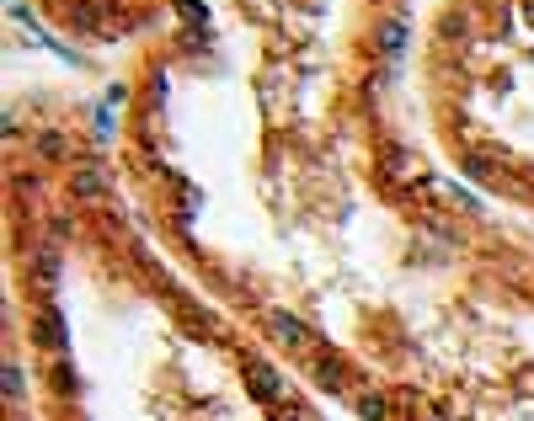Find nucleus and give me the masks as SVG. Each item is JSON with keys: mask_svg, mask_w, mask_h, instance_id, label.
I'll use <instances>...</instances> for the list:
<instances>
[{"mask_svg": "<svg viewBox=\"0 0 534 421\" xmlns=\"http://www.w3.org/2000/svg\"><path fill=\"white\" fill-rule=\"evenodd\" d=\"M171 310H177V320L187 325V336H198V341H208V336H214V315H208L203 304H193L187 293H177V288H171Z\"/></svg>", "mask_w": 534, "mask_h": 421, "instance_id": "f257e3e1", "label": "nucleus"}, {"mask_svg": "<svg viewBox=\"0 0 534 421\" xmlns=\"http://www.w3.org/2000/svg\"><path fill=\"white\" fill-rule=\"evenodd\" d=\"M262 325L273 331V341H283V347H294V352L310 347V331H304V325L294 320L289 310H262Z\"/></svg>", "mask_w": 534, "mask_h": 421, "instance_id": "f03ea898", "label": "nucleus"}, {"mask_svg": "<svg viewBox=\"0 0 534 421\" xmlns=\"http://www.w3.org/2000/svg\"><path fill=\"white\" fill-rule=\"evenodd\" d=\"M37 341L54 347V352H64V320H59V310H37Z\"/></svg>", "mask_w": 534, "mask_h": 421, "instance_id": "7ed1b4c3", "label": "nucleus"}, {"mask_svg": "<svg viewBox=\"0 0 534 421\" xmlns=\"http://www.w3.org/2000/svg\"><path fill=\"white\" fill-rule=\"evenodd\" d=\"M251 389L267 400V405H283V379L273 368H251Z\"/></svg>", "mask_w": 534, "mask_h": 421, "instance_id": "20e7f679", "label": "nucleus"}, {"mask_svg": "<svg viewBox=\"0 0 534 421\" xmlns=\"http://www.w3.org/2000/svg\"><path fill=\"white\" fill-rule=\"evenodd\" d=\"M75 193H81V197H102V171L97 166H81V171H75Z\"/></svg>", "mask_w": 534, "mask_h": 421, "instance_id": "39448f33", "label": "nucleus"}, {"mask_svg": "<svg viewBox=\"0 0 534 421\" xmlns=\"http://www.w3.org/2000/svg\"><path fill=\"white\" fill-rule=\"evenodd\" d=\"M358 410H364L369 421H385L390 416V400L385 395H358Z\"/></svg>", "mask_w": 534, "mask_h": 421, "instance_id": "423d86ee", "label": "nucleus"}, {"mask_svg": "<svg viewBox=\"0 0 534 421\" xmlns=\"http://www.w3.org/2000/svg\"><path fill=\"white\" fill-rule=\"evenodd\" d=\"M379 43H385V54H400V49H406V27H400V22H390L385 32H379Z\"/></svg>", "mask_w": 534, "mask_h": 421, "instance_id": "0eeeda50", "label": "nucleus"}, {"mask_svg": "<svg viewBox=\"0 0 534 421\" xmlns=\"http://www.w3.org/2000/svg\"><path fill=\"white\" fill-rule=\"evenodd\" d=\"M54 389H59V395H75V368H70V362H54Z\"/></svg>", "mask_w": 534, "mask_h": 421, "instance_id": "6e6552de", "label": "nucleus"}, {"mask_svg": "<svg viewBox=\"0 0 534 421\" xmlns=\"http://www.w3.org/2000/svg\"><path fill=\"white\" fill-rule=\"evenodd\" d=\"M390 176L412 181V176H417V160H412V155H390Z\"/></svg>", "mask_w": 534, "mask_h": 421, "instance_id": "1a4fd4ad", "label": "nucleus"}, {"mask_svg": "<svg viewBox=\"0 0 534 421\" xmlns=\"http://www.w3.org/2000/svg\"><path fill=\"white\" fill-rule=\"evenodd\" d=\"M37 155H54V160H59L64 155V139H59V133H43V139H37Z\"/></svg>", "mask_w": 534, "mask_h": 421, "instance_id": "9d476101", "label": "nucleus"}, {"mask_svg": "<svg viewBox=\"0 0 534 421\" xmlns=\"http://www.w3.org/2000/svg\"><path fill=\"white\" fill-rule=\"evenodd\" d=\"M273 421H310L299 405H273Z\"/></svg>", "mask_w": 534, "mask_h": 421, "instance_id": "9b49d317", "label": "nucleus"}]
</instances>
